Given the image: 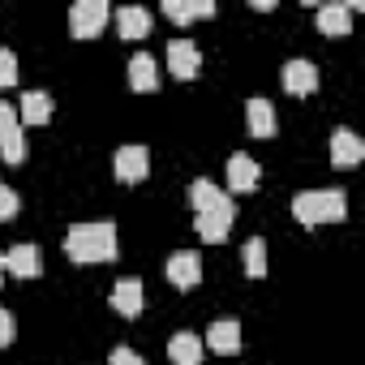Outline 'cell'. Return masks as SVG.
Segmentation results:
<instances>
[{
  "label": "cell",
  "instance_id": "cell-1",
  "mask_svg": "<svg viewBox=\"0 0 365 365\" xmlns=\"http://www.w3.org/2000/svg\"><path fill=\"white\" fill-rule=\"evenodd\" d=\"M65 254L82 267L91 262H112L116 258V224L95 220V224H73L65 232Z\"/></svg>",
  "mask_w": 365,
  "mask_h": 365
},
{
  "label": "cell",
  "instance_id": "cell-2",
  "mask_svg": "<svg viewBox=\"0 0 365 365\" xmlns=\"http://www.w3.org/2000/svg\"><path fill=\"white\" fill-rule=\"evenodd\" d=\"M292 215L297 224L305 228H318V224H339L348 215V198L344 190H301L292 198Z\"/></svg>",
  "mask_w": 365,
  "mask_h": 365
},
{
  "label": "cell",
  "instance_id": "cell-3",
  "mask_svg": "<svg viewBox=\"0 0 365 365\" xmlns=\"http://www.w3.org/2000/svg\"><path fill=\"white\" fill-rule=\"evenodd\" d=\"M108 18H112L108 0H78L69 9V31H73V39H95L108 26Z\"/></svg>",
  "mask_w": 365,
  "mask_h": 365
},
{
  "label": "cell",
  "instance_id": "cell-4",
  "mask_svg": "<svg viewBox=\"0 0 365 365\" xmlns=\"http://www.w3.org/2000/svg\"><path fill=\"white\" fill-rule=\"evenodd\" d=\"M168 69H172L180 82L198 78V73H202V52H198V43H194V39H172V43H168Z\"/></svg>",
  "mask_w": 365,
  "mask_h": 365
},
{
  "label": "cell",
  "instance_id": "cell-5",
  "mask_svg": "<svg viewBox=\"0 0 365 365\" xmlns=\"http://www.w3.org/2000/svg\"><path fill=\"white\" fill-rule=\"evenodd\" d=\"M150 172V150L146 146H120L116 150V180L120 185H138Z\"/></svg>",
  "mask_w": 365,
  "mask_h": 365
},
{
  "label": "cell",
  "instance_id": "cell-6",
  "mask_svg": "<svg viewBox=\"0 0 365 365\" xmlns=\"http://www.w3.org/2000/svg\"><path fill=\"white\" fill-rule=\"evenodd\" d=\"M202 348H211V352H220V356H237V352H241V322H237V318L211 322V331L202 335Z\"/></svg>",
  "mask_w": 365,
  "mask_h": 365
},
{
  "label": "cell",
  "instance_id": "cell-7",
  "mask_svg": "<svg viewBox=\"0 0 365 365\" xmlns=\"http://www.w3.org/2000/svg\"><path fill=\"white\" fill-rule=\"evenodd\" d=\"M168 279H172L176 288H198V284H202V258H198L194 250L172 254V258H168Z\"/></svg>",
  "mask_w": 365,
  "mask_h": 365
},
{
  "label": "cell",
  "instance_id": "cell-8",
  "mask_svg": "<svg viewBox=\"0 0 365 365\" xmlns=\"http://www.w3.org/2000/svg\"><path fill=\"white\" fill-rule=\"evenodd\" d=\"M352 14H361V0H352V5H322L318 9V31L331 35V39H344L352 31Z\"/></svg>",
  "mask_w": 365,
  "mask_h": 365
},
{
  "label": "cell",
  "instance_id": "cell-9",
  "mask_svg": "<svg viewBox=\"0 0 365 365\" xmlns=\"http://www.w3.org/2000/svg\"><path fill=\"white\" fill-rule=\"evenodd\" d=\"M5 271L18 275V279H39V275H43V254H39V245H14V250L5 254Z\"/></svg>",
  "mask_w": 365,
  "mask_h": 365
},
{
  "label": "cell",
  "instance_id": "cell-10",
  "mask_svg": "<svg viewBox=\"0 0 365 365\" xmlns=\"http://www.w3.org/2000/svg\"><path fill=\"white\" fill-rule=\"evenodd\" d=\"M232 224H237V207H232V198H228L224 207H215V211H202V215H198V237H202V241H224Z\"/></svg>",
  "mask_w": 365,
  "mask_h": 365
},
{
  "label": "cell",
  "instance_id": "cell-11",
  "mask_svg": "<svg viewBox=\"0 0 365 365\" xmlns=\"http://www.w3.org/2000/svg\"><path fill=\"white\" fill-rule=\"evenodd\" d=\"M202 335H194V331H176L172 339H168V361L172 365H202Z\"/></svg>",
  "mask_w": 365,
  "mask_h": 365
},
{
  "label": "cell",
  "instance_id": "cell-12",
  "mask_svg": "<svg viewBox=\"0 0 365 365\" xmlns=\"http://www.w3.org/2000/svg\"><path fill=\"white\" fill-rule=\"evenodd\" d=\"M284 91L297 95V99L314 95V91H318V69H314L309 61H288V65H284Z\"/></svg>",
  "mask_w": 365,
  "mask_h": 365
},
{
  "label": "cell",
  "instance_id": "cell-13",
  "mask_svg": "<svg viewBox=\"0 0 365 365\" xmlns=\"http://www.w3.org/2000/svg\"><path fill=\"white\" fill-rule=\"evenodd\" d=\"M361 159H365V142L352 129H335V138H331V163L335 168H356Z\"/></svg>",
  "mask_w": 365,
  "mask_h": 365
},
{
  "label": "cell",
  "instance_id": "cell-14",
  "mask_svg": "<svg viewBox=\"0 0 365 365\" xmlns=\"http://www.w3.org/2000/svg\"><path fill=\"white\" fill-rule=\"evenodd\" d=\"M228 190H237V194H250V190H258V163H254L245 150L228 155Z\"/></svg>",
  "mask_w": 365,
  "mask_h": 365
},
{
  "label": "cell",
  "instance_id": "cell-15",
  "mask_svg": "<svg viewBox=\"0 0 365 365\" xmlns=\"http://www.w3.org/2000/svg\"><path fill=\"white\" fill-rule=\"evenodd\" d=\"M245 125H250V138H275V129H279L275 108L267 99H250L245 103Z\"/></svg>",
  "mask_w": 365,
  "mask_h": 365
},
{
  "label": "cell",
  "instance_id": "cell-16",
  "mask_svg": "<svg viewBox=\"0 0 365 365\" xmlns=\"http://www.w3.org/2000/svg\"><path fill=\"white\" fill-rule=\"evenodd\" d=\"M112 309H116L120 318H138V314H142V284H138V279H120V284L112 288Z\"/></svg>",
  "mask_w": 365,
  "mask_h": 365
},
{
  "label": "cell",
  "instance_id": "cell-17",
  "mask_svg": "<svg viewBox=\"0 0 365 365\" xmlns=\"http://www.w3.org/2000/svg\"><path fill=\"white\" fill-rule=\"evenodd\" d=\"M129 86H133L138 95H146V91H155V86H159V69H155V56L138 52V56L129 61Z\"/></svg>",
  "mask_w": 365,
  "mask_h": 365
},
{
  "label": "cell",
  "instance_id": "cell-18",
  "mask_svg": "<svg viewBox=\"0 0 365 365\" xmlns=\"http://www.w3.org/2000/svg\"><path fill=\"white\" fill-rule=\"evenodd\" d=\"M18 120L22 125H48L52 120V99L43 91H26L22 95V108H18Z\"/></svg>",
  "mask_w": 365,
  "mask_h": 365
},
{
  "label": "cell",
  "instance_id": "cell-19",
  "mask_svg": "<svg viewBox=\"0 0 365 365\" xmlns=\"http://www.w3.org/2000/svg\"><path fill=\"white\" fill-rule=\"evenodd\" d=\"M116 31H120L125 39H146V35H150V14H146L142 5H129V9L116 14Z\"/></svg>",
  "mask_w": 365,
  "mask_h": 365
},
{
  "label": "cell",
  "instance_id": "cell-20",
  "mask_svg": "<svg viewBox=\"0 0 365 365\" xmlns=\"http://www.w3.org/2000/svg\"><path fill=\"white\" fill-rule=\"evenodd\" d=\"M224 202H228V194L220 185H211V180H194V185H190V207H198V215L202 211H215Z\"/></svg>",
  "mask_w": 365,
  "mask_h": 365
},
{
  "label": "cell",
  "instance_id": "cell-21",
  "mask_svg": "<svg viewBox=\"0 0 365 365\" xmlns=\"http://www.w3.org/2000/svg\"><path fill=\"white\" fill-rule=\"evenodd\" d=\"M163 18H172V22H194V18H215V5L211 0H198V5H180V0H168L163 5Z\"/></svg>",
  "mask_w": 365,
  "mask_h": 365
},
{
  "label": "cell",
  "instance_id": "cell-22",
  "mask_svg": "<svg viewBox=\"0 0 365 365\" xmlns=\"http://www.w3.org/2000/svg\"><path fill=\"white\" fill-rule=\"evenodd\" d=\"M241 262H245V275H250V279H267V245H262V237L245 241Z\"/></svg>",
  "mask_w": 365,
  "mask_h": 365
},
{
  "label": "cell",
  "instance_id": "cell-23",
  "mask_svg": "<svg viewBox=\"0 0 365 365\" xmlns=\"http://www.w3.org/2000/svg\"><path fill=\"white\" fill-rule=\"evenodd\" d=\"M0 155H5V163H22V159L31 155V146H26V138H22V125H18L14 133L0 138Z\"/></svg>",
  "mask_w": 365,
  "mask_h": 365
},
{
  "label": "cell",
  "instance_id": "cell-24",
  "mask_svg": "<svg viewBox=\"0 0 365 365\" xmlns=\"http://www.w3.org/2000/svg\"><path fill=\"white\" fill-rule=\"evenodd\" d=\"M18 82V56L9 48H0V86H14Z\"/></svg>",
  "mask_w": 365,
  "mask_h": 365
},
{
  "label": "cell",
  "instance_id": "cell-25",
  "mask_svg": "<svg viewBox=\"0 0 365 365\" xmlns=\"http://www.w3.org/2000/svg\"><path fill=\"white\" fill-rule=\"evenodd\" d=\"M14 215H18V194H14L9 185H0V224L14 220Z\"/></svg>",
  "mask_w": 365,
  "mask_h": 365
},
{
  "label": "cell",
  "instance_id": "cell-26",
  "mask_svg": "<svg viewBox=\"0 0 365 365\" xmlns=\"http://www.w3.org/2000/svg\"><path fill=\"white\" fill-rule=\"evenodd\" d=\"M22 120H18V108L14 103H0V138H5V133H14Z\"/></svg>",
  "mask_w": 365,
  "mask_h": 365
},
{
  "label": "cell",
  "instance_id": "cell-27",
  "mask_svg": "<svg viewBox=\"0 0 365 365\" xmlns=\"http://www.w3.org/2000/svg\"><path fill=\"white\" fill-rule=\"evenodd\" d=\"M108 365H146V361H142L133 348H116V352L108 356Z\"/></svg>",
  "mask_w": 365,
  "mask_h": 365
},
{
  "label": "cell",
  "instance_id": "cell-28",
  "mask_svg": "<svg viewBox=\"0 0 365 365\" xmlns=\"http://www.w3.org/2000/svg\"><path fill=\"white\" fill-rule=\"evenodd\" d=\"M9 344H14V314L0 309V348H9Z\"/></svg>",
  "mask_w": 365,
  "mask_h": 365
},
{
  "label": "cell",
  "instance_id": "cell-29",
  "mask_svg": "<svg viewBox=\"0 0 365 365\" xmlns=\"http://www.w3.org/2000/svg\"><path fill=\"white\" fill-rule=\"evenodd\" d=\"M0 284H5V254H0Z\"/></svg>",
  "mask_w": 365,
  "mask_h": 365
}]
</instances>
